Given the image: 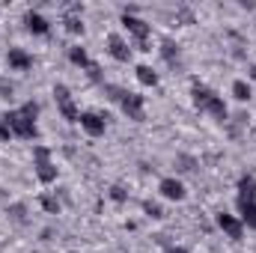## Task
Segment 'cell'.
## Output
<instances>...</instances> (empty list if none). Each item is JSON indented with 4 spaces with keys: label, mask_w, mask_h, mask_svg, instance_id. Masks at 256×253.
Instances as JSON below:
<instances>
[{
    "label": "cell",
    "mask_w": 256,
    "mask_h": 253,
    "mask_svg": "<svg viewBox=\"0 0 256 253\" xmlns=\"http://www.w3.org/2000/svg\"><path fill=\"white\" fill-rule=\"evenodd\" d=\"M33 158H51V152H48L45 146H36V149H33Z\"/></svg>",
    "instance_id": "25"
},
{
    "label": "cell",
    "mask_w": 256,
    "mask_h": 253,
    "mask_svg": "<svg viewBox=\"0 0 256 253\" xmlns=\"http://www.w3.org/2000/svg\"><path fill=\"white\" fill-rule=\"evenodd\" d=\"M6 212H9V214H12V218H15V220H24V212H27V208H24V206H21V202H15V206H9V208H6Z\"/></svg>",
    "instance_id": "22"
},
{
    "label": "cell",
    "mask_w": 256,
    "mask_h": 253,
    "mask_svg": "<svg viewBox=\"0 0 256 253\" xmlns=\"http://www.w3.org/2000/svg\"><path fill=\"white\" fill-rule=\"evenodd\" d=\"M0 92H3V96H12V84H6V80H0Z\"/></svg>",
    "instance_id": "27"
},
{
    "label": "cell",
    "mask_w": 256,
    "mask_h": 253,
    "mask_svg": "<svg viewBox=\"0 0 256 253\" xmlns=\"http://www.w3.org/2000/svg\"><path fill=\"white\" fill-rule=\"evenodd\" d=\"M248 74H250V80L256 84V66H250V68H248Z\"/></svg>",
    "instance_id": "30"
},
{
    "label": "cell",
    "mask_w": 256,
    "mask_h": 253,
    "mask_svg": "<svg viewBox=\"0 0 256 253\" xmlns=\"http://www.w3.org/2000/svg\"><path fill=\"white\" fill-rule=\"evenodd\" d=\"M238 196H242V200H256V176L244 173V176L238 179Z\"/></svg>",
    "instance_id": "14"
},
{
    "label": "cell",
    "mask_w": 256,
    "mask_h": 253,
    "mask_svg": "<svg viewBox=\"0 0 256 253\" xmlns=\"http://www.w3.org/2000/svg\"><path fill=\"white\" fill-rule=\"evenodd\" d=\"M68 60H72L74 66H80V68H90V66H92L84 48H68Z\"/></svg>",
    "instance_id": "17"
},
{
    "label": "cell",
    "mask_w": 256,
    "mask_h": 253,
    "mask_svg": "<svg viewBox=\"0 0 256 253\" xmlns=\"http://www.w3.org/2000/svg\"><path fill=\"white\" fill-rule=\"evenodd\" d=\"M236 206H238V214H242V224L248 226V230H256V200H236Z\"/></svg>",
    "instance_id": "12"
},
{
    "label": "cell",
    "mask_w": 256,
    "mask_h": 253,
    "mask_svg": "<svg viewBox=\"0 0 256 253\" xmlns=\"http://www.w3.org/2000/svg\"><path fill=\"white\" fill-rule=\"evenodd\" d=\"M108 54H110L116 63H128V60H131V48H128V42L120 33H110V36H108Z\"/></svg>",
    "instance_id": "5"
},
{
    "label": "cell",
    "mask_w": 256,
    "mask_h": 253,
    "mask_svg": "<svg viewBox=\"0 0 256 253\" xmlns=\"http://www.w3.org/2000/svg\"><path fill=\"white\" fill-rule=\"evenodd\" d=\"M218 226L232 238V242H238L242 236H244V224H242V218H236V214H218Z\"/></svg>",
    "instance_id": "6"
},
{
    "label": "cell",
    "mask_w": 256,
    "mask_h": 253,
    "mask_svg": "<svg viewBox=\"0 0 256 253\" xmlns=\"http://www.w3.org/2000/svg\"><path fill=\"white\" fill-rule=\"evenodd\" d=\"M54 102H57V108H60L63 120H68V122H78V120H80V110L74 108L72 92H68V86H66V84H54Z\"/></svg>",
    "instance_id": "4"
},
{
    "label": "cell",
    "mask_w": 256,
    "mask_h": 253,
    "mask_svg": "<svg viewBox=\"0 0 256 253\" xmlns=\"http://www.w3.org/2000/svg\"><path fill=\"white\" fill-rule=\"evenodd\" d=\"M134 74H137V80H140L143 86H155V84H158V72H152L149 66H137Z\"/></svg>",
    "instance_id": "15"
},
{
    "label": "cell",
    "mask_w": 256,
    "mask_h": 253,
    "mask_svg": "<svg viewBox=\"0 0 256 253\" xmlns=\"http://www.w3.org/2000/svg\"><path fill=\"white\" fill-rule=\"evenodd\" d=\"M122 27H126L128 33L137 39V48H140V51H149V48H146V42H149L152 27H149L143 18H137V15H131V12H122Z\"/></svg>",
    "instance_id": "3"
},
{
    "label": "cell",
    "mask_w": 256,
    "mask_h": 253,
    "mask_svg": "<svg viewBox=\"0 0 256 253\" xmlns=\"http://www.w3.org/2000/svg\"><path fill=\"white\" fill-rule=\"evenodd\" d=\"M161 54H164V60H167V63L179 60V48H176L173 42H164V45H161Z\"/></svg>",
    "instance_id": "19"
},
{
    "label": "cell",
    "mask_w": 256,
    "mask_h": 253,
    "mask_svg": "<svg viewBox=\"0 0 256 253\" xmlns=\"http://www.w3.org/2000/svg\"><path fill=\"white\" fill-rule=\"evenodd\" d=\"M104 92L110 96V102H116V104L122 108V114H126L128 120H134V122H143V120H146V114H143V96L128 92V90L116 86V84H108Z\"/></svg>",
    "instance_id": "2"
},
{
    "label": "cell",
    "mask_w": 256,
    "mask_h": 253,
    "mask_svg": "<svg viewBox=\"0 0 256 253\" xmlns=\"http://www.w3.org/2000/svg\"><path fill=\"white\" fill-rule=\"evenodd\" d=\"M80 128L90 134V137H102L104 134V120L98 116V114H92V110H86V114H80Z\"/></svg>",
    "instance_id": "9"
},
{
    "label": "cell",
    "mask_w": 256,
    "mask_h": 253,
    "mask_svg": "<svg viewBox=\"0 0 256 253\" xmlns=\"http://www.w3.org/2000/svg\"><path fill=\"white\" fill-rule=\"evenodd\" d=\"M126 196H128V194H126V188H122V185H114V188H110V200H116V202H122Z\"/></svg>",
    "instance_id": "23"
},
{
    "label": "cell",
    "mask_w": 256,
    "mask_h": 253,
    "mask_svg": "<svg viewBox=\"0 0 256 253\" xmlns=\"http://www.w3.org/2000/svg\"><path fill=\"white\" fill-rule=\"evenodd\" d=\"M179 164H182V170H194V158H188V155H182Z\"/></svg>",
    "instance_id": "26"
},
{
    "label": "cell",
    "mask_w": 256,
    "mask_h": 253,
    "mask_svg": "<svg viewBox=\"0 0 256 253\" xmlns=\"http://www.w3.org/2000/svg\"><path fill=\"white\" fill-rule=\"evenodd\" d=\"M6 63H9V68H12V72H27V68L33 66V57H30L24 48H9Z\"/></svg>",
    "instance_id": "8"
},
{
    "label": "cell",
    "mask_w": 256,
    "mask_h": 253,
    "mask_svg": "<svg viewBox=\"0 0 256 253\" xmlns=\"http://www.w3.org/2000/svg\"><path fill=\"white\" fill-rule=\"evenodd\" d=\"M143 208H146V214H152V218H161V214H164V212H161V206H158V202H146V206H143Z\"/></svg>",
    "instance_id": "24"
},
{
    "label": "cell",
    "mask_w": 256,
    "mask_h": 253,
    "mask_svg": "<svg viewBox=\"0 0 256 253\" xmlns=\"http://www.w3.org/2000/svg\"><path fill=\"white\" fill-rule=\"evenodd\" d=\"M191 96H194V104H196V108L202 110V108H206V104H208V102H212V98H214L218 92H212V90H208L206 84H200V80H196V84H194V90H191Z\"/></svg>",
    "instance_id": "13"
},
{
    "label": "cell",
    "mask_w": 256,
    "mask_h": 253,
    "mask_svg": "<svg viewBox=\"0 0 256 253\" xmlns=\"http://www.w3.org/2000/svg\"><path fill=\"white\" fill-rule=\"evenodd\" d=\"M167 253H191V250H185V248H176V244H173V248H167Z\"/></svg>",
    "instance_id": "29"
},
{
    "label": "cell",
    "mask_w": 256,
    "mask_h": 253,
    "mask_svg": "<svg viewBox=\"0 0 256 253\" xmlns=\"http://www.w3.org/2000/svg\"><path fill=\"white\" fill-rule=\"evenodd\" d=\"M232 96H236L238 102H248V98H250V84H248V80H232Z\"/></svg>",
    "instance_id": "18"
},
{
    "label": "cell",
    "mask_w": 256,
    "mask_h": 253,
    "mask_svg": "<svg viewBox=\"0 0 256 253\" xmlns=\"http://www.w3.org/2000/svg\"><path fill=\"white\" fill-rule=\"evenodd\" d=\"M158 190H161V196H167V200H176V202H182V200L188 196L185 185H182L179 179H173V176L161 179V182H158Z\"/></svg>",
    "instance_id": "7"
},
{
    "label": "cell",
    "mask_w": 256,
    "mask_h": 253,
    "mask_svg": "<svg viewBox=\"0 0 256 253\" xmlns=\"http://www.w3.org/2000/svg\"><path fill=\"white\" fill-rule=\"evenodd\" d=\"M9 134H12V131L3 126V120H0V140H9Z\"/></svg>",
    "instance_id": "28"
},
{
    "label": "cell",
    "mask_w": 256,
    "mask_h": 253,
    "mask_svg": "<svg viewBox=\"0 0 256 253\" xmlns=\"http://www.w3.org/2000/svg\"><path fill=\"white\" fill-rule=\"evenodd\" d=\"M63 24H66V30H68V33H84V21H80V18H74V15H68Z\"/></svg>",
    "instance_id": "21"
},
{
    "label": "cell",
    "mask_w": 256,
    "mask_h": 253,
    "mask_svg": "<svg viewBox=\"0 0 256 253\" xmlns=\"http://www.w3.org/2000/svg\"><path fill=\"white\" fill-rule=\"evenodd\" d=\"M202 110H206V114H212L214 120H226V104H224V98H220V96H214Z\"/></svg>",
    "instance_id": "16"
},
{
    "label": "cell",
    "mask_w": 256,
    "mask_h": 253,
    "mask_svg": "<svg viewBox=\"0 0 256 253\" xmlns=\"http://www.w3.org/2000/svg\"><path fill=\"white\" fill-rule=\"evenodd\" d=\"M39 202H42V208H45V212H51V214H57V212H60V202H57V196H48V194H45Z\"/></svg>",
    "instance_id": "20"
},
{
    "label": "cell",
    "mask_w": 256,
    "mask_h": 253,
    "mask_svg": "<svg viewBox=\"0 0 256 253\" xmlns=\"http://www.w3.org/2000/svg\"><path fill=\"white\" fill-rule=\"evenodd\" d=\"M36 116H39V104H36V102H27V104H21L18 110L3 114L0 120H3V126L9 128L15 137H21V140H36V134H39Z\"/></svg>",
    "instance_id": "1"
},
{
    "label": "cell",
    "mask_w": 256,
    "mask_h": 253,
    "mask_svg": "<svg viewBox=\"0 0 256 253\" xmlns=\"http://www.w3.org/2000/svg\"><path fill=\"white\" fill-rule=\"evenodd\" d=\"M24 24H27V30L30 33H36V36H45L48 30H51V24H48V18L45 15H39V12H24Z\"/></svg>",
    "instance_id": "10"
},
{
    "label": "cell",
    "mask_w": 256,
    "mask_h": 253,
    "mask_svg": "<svg viewBox=\"0 0 256 253\" xmlns=\"http://www.w3.org/2000/svg\"><path fill=\"white\" fill-rule=\"evenodd\" d=\"M36 179L42 182V185H51V182H57V167L51 164V158H36Z\"/></svg>",
    "instance_id": "11"
}]
</instances>
